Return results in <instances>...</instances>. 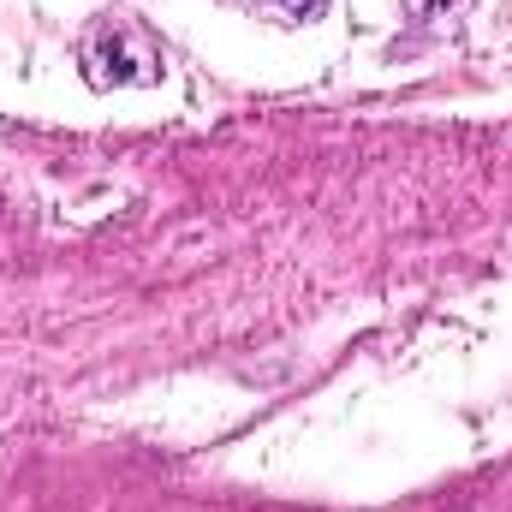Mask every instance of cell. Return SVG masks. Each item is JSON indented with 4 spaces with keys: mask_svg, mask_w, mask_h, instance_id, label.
Here are the masks:
<instances>
[{
    "mask_svg": "<svg viewBox=\"0 0 512 512\" xmlns=\"http://www.w3.org/2000/svg\"><path fill=\"white\" fill-rule=\"evenodd\" d=\"M268 6H274L280 18H298V24H310V18H322V6H328V0H268Z\"/></svg>",
    "mask_w": 512,
    "mask_h": 512,
    "instance_id": "cell-3",
    "label": "cell"
},
{
    "mask_svg": "<svg viewBox=\"0 0 512 512\" xmlns=\"http://www.w3.org/2000/svg\"><path fill=\"white\" fill-rule=\"evenodd\" d=\"M84 66H90V84H155L161 78V60L155 48L131 30V24H102L90 42H84Z\"/></svg>",
    "mask_w": 512,
    "mask_h": 512,
    "instance_id": "cell-1",
    "label": "cell"
},
{
    "mask_svg": "<svg viewBox=\"0 0 512 512\" xmlns=\"http://www.w3.org/2000/svg\"><path fill=\"white\" fill-rule=\"evenodd\" d=\"M405 6H411V18H423V24H453V18L471 12V0H405Z\"/></svg>",
    "mask_w": 512,
    "mask_h": 512,
    "instance_id": "cell-2",
    "label": "cell"
}]
</instances>
